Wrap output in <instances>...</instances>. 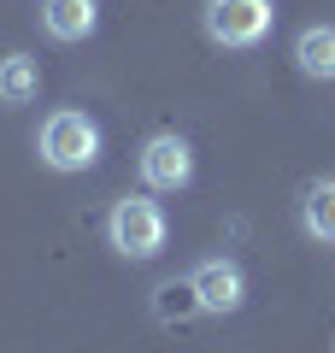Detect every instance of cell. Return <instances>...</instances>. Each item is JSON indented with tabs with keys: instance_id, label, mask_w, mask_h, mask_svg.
I'll list each match as a JSON object with an SVG mask.
<instances>
[{
	"instance_id": "obj_2",
	"label": "cell",
	"mask_w": 335,
	"mask_h": 353,
	"mask_svg": "<svg viewBox=\"0 0 335 353\" xmlns=\"http://www.w3.org/2000/svg\"><path fill=\"white\" fill-rule=\"evenodd\" d=\"M106 241L118 259H159L165 241H171V218H165V206L153 201V194H124V201H112L106 212Z\"/></svg>"
},
{
	"instance_id": "obj_4",
	"label": "cell",
	"mask_w": 335,
	"mask_h": 353,
	"mask_svg": "<svg viewBox=\"0 0 335 353\" xmlns=\"http://www.w3.org/2000/svg\"><path fill=\"white\" fill-rule=\"evenodd\" d=\"M136 176L148 194H176L194 183V148H188V136H176V130H159V136L141 141L136 153Z\"/></svg>"
},
{
	"instance_id": "obj_1",
	"label": "cell",
	"mask_w": 335,
	"mask_h": 353,
	"mask_svg": "<svg viewBox=\"0 0 335 353\" xmlns=\"http://www.w3.org/2000/svg\"><path fill=\"white\" fill-rule=\"evenodd\" d=\"M100 148H106L100 124H94L88 112H77V106L48 112V118H41V130H36V159L48 165V171H59V176L94 171V165H100Z\"/></svg>"
},
{
	"instance_id": "obj_3",
	"label": "cell",
	"mask_w": 335,
	"mask_h": 353,
	"mask_svg": "<svg viewBox=\"0 0 335 353\" xmlns=\"http://www.w3.org/2000/svg\"><path fill=\"white\" fill-rule=\"evenodd\" d=\"M200 30L218 48H259L276 30V0H206L200 6Z\"/></svg>"
},
{
	"instance_id": "obj_5",
	"label": "cell",
	"mask_w": 335,
	"mask_h": 353,
	"mask_svg": "<svg viewBox=\"0 0 335 353\" xmlns=\"http://www.w3.org/2000/svg\"><path fill=\"white\" fill-rule=\"evenodd\" d=\"M188 289L200 294V306L206 312H241L247 306V271H241L230 253H212V259H200L194 271H188Z\"/></svg>"
},
{
	"instance_id": "obj_10",
	"label": "cell",
	"mask_w": 335,
	"mask_h": 353,
	"mask_svg": "<svg viewBox=\"0 0 335 353\" xmlns=\"http://www.w3.org/2000/svg\"><path fill=\"white\" fill-rule=\"evenodd\" d=\"M153 312H159L165 324H183V318L206 312V306H200V294L188 289V277H183V283H159V289H153Z\"/></svg>"
},
{
	"instance_id": "obj_7",
	"label": "cell",
	"mask_w": 335,
	"mask_h": 353,
	"mask_svg": "<svg viewBox=\"0 0 335 353\" xmlns=\"http://www.w3.org/2000/svg\"><path fill=\"white\" fill-rule=\"evenodd\" d=\"M300 230L318 248H335V176H318L300 189Z\"/></svg>"
},
{
	"instance_id": "obj_9",
	"label": "cell",
	"mask_w": 335,
	"mask_h": 353,
	"mask_svg": "<svg viewBox=\"0 0 335 353\" xmlns=\"http://www.w3.org/2000/svg\"><path fill=\"white\" fill-rule=\"evenodd\" d=\"M41 94V65L30 53H6L0 59V106H30Z\"/></svg>"
},
{
	"instance_id": "obj_6",
	"label": "cell",
	"mask_w": 335,
	"mask_h": 353,
	"mask_svg": "<svg viewBox=\"0 0 335 353\" xmlns=\"http://www.w3.org/2000/svg\"><path fill=\"white\" fill-rule=\"evenodd\" d=\"M41 30L53 41H88L100 30V0H41Z\"/></svg>"
},
{
	"instance_id": "obj_8",
	"label": "cell",
	"mask_w": 335,
	"mask_h": 353,
	"mask_svg": "<svg viewBox=\"0 0 335 353\" xmlns=\"http://www.w3.org/2000/svg\"><path fill=\"white\" fill-rule=\"evenodd\" d=\"M294 65L312 83H335V24H306L294 36Z\"/></svg>"
}]
</instances>
